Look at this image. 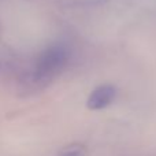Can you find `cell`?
Segmentation results:
<instances>
[{
    "mask_svg": "<svg viewBox=\"0 0 156 156\" xmlns=\"http://www.w3.org/2000/svg\"><path fill=\"white\" fill-rule=\"evenodd\" d=\"M70 49L66 44L55 43L37 55L30 77L37 83H47L62 73L70 60Z\"/></svg>",
    "mask_w": 156,
    "mask_h": 156,
    "instance_id": "obj_1",
    "label": "cell"
},
{
    "mask_svg": "<svg viewBox=\"0 0 156 156\" xmlns=\"http://www.w3.org/2000/svg\"><path fill=\"white\" fill-rule=\"evenodd\" d=\"M116 97V88L111 83H103L90 92L86 100V107L92 111L107 108Z\"/></svg>",
    "mask_w": 156,
    "mask_h": 156,
    "instance_id": "obj_2",
    "label": "cell"
},
{
    "mask_svg": "<svg viewBox=\"0 0 156 156\" xmlns=\"http://www.w3.org/2000/svg\"><path fill=\"white\" fill-rule=\"evenodd\" d=\"M82 155H83V149L78 145H73L70 148H67L66 151H63L60 156H82Z\"/></svg>",
    "mask_w": 156,
    "mask_h": 156,
    "instance_id": "obj_3",
    "label": "cell"
}]
</instances>
